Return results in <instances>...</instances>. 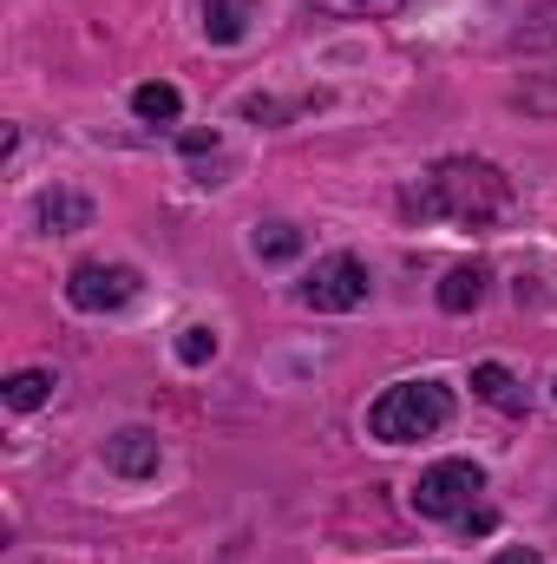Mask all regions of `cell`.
I'll return each mask as SVG.
<instances>
[{
    "mask_svg": "<svg viewBox=\"0 0 557 564\" xmlns=\"http://www.w3.org/2000/svg\"><path fill=\"white\" fill-rule=\"evenodd\" d=\"M401 210L419 217V224L485 230V224H499L512 210V177L499 164H485V158H439L401 191Z\"/></svg>",
    "mask_w": 557,
    "mask_h": 564,
    "instance_id": "1",
    "label": "cell"
},
{
    "mask_svg": "<svg viewBox=\"0 0 557 564\" xmlns=\"http://www.w3.org/2000/svg\"><path fill=\"white\" fill-rule=\"evenodd\" d=\"M446 421H452V394H446L439 381H394V388L368 408V433H374L381 446L433 440Z\"/></svg>",
    "mask_w": 557,
    "mask_h": 564,
    "instance_id": "2",
    "label": "cell"
},
{
    "mask_svg": "<svg viewBox=\"0 0 557 564\" xmlns=\"http://www.w3.org/2000/svg\"><path fill=\"white\" fill-rule=\"evenodd\" d=\"M479 492H485V473H479L472 459H439V466H426V473H419L414 512H419V519H466Z\"/></svg>",
    "mask_w": 557,
    "mask_h": 564,
    "instance_id": "3",
    "label": "cell"
},
{
    "mask_svg": "<svg viewBox=\"0 0 557 564\" xmlns=\"http://www.w3.org/2000/svg\"><path fill=\"white\" fill-rule=\"evenodd\" d=\"M302 302H308L315 315H348V308H361V302H368V263L348 257V250L321 257V263L302 276Z\"/></svg>",
    "mask_w": 557,
    "mask_h": 564,
    "instance_id": "4",
    "label": "cell"
},
{
    "mask_svg": "<svg viewBox=\"0 0 557 564\" xmlns=\"http://www.w3.org/2000/svg\"><path fill=\"white\" fill-rule=\"evenodd\" d=\"M139 295V270L132 263H79L66 276V302L79 315H106V308H125Z\"/></svg>",
    "mask_w": 557,
    "mask_h": 564,
    "instance_id": "5",
    "label": "cell"
},
{
    "mask_svg": "<svg viewBox=\"0 0 557 564\" xmlns=\"http://www.w3.org/2000/svg\"><path fill=\"white\" fill-rule=\"evenodd\" d=\"M157 459H164V446H157V433H144V426H125V433L106 440V466H112L119 479H151Z\"/></svg>",
    "mask_w": 557,
    "mask_h": 564,
    "instance_id": "6",
    "label": "cell"
},
{
    "mask_svg": "<svg viewBox=\"0 0 557 564\" xmlns=\"http://www.w3.org/2000/svg\"><path fill=\"white\" fill-rule=\"evenodd\" d=\"M33 217H40V230H53V237L86 230V224H92V197H86V191H73V184H53V191H40Z\"/></svg>",
    "mask_w": 557,
    "mask_h": 564,
    "instance_id": "7",
    "label": "cell"
},
{
    "mask_svg": "<svg viewBox=\"0 0 557 564\" xmlns=\"http://www.w3.org/2000/svg\"><path fill=\"white\" fill-rule=\"evenodd\" d=\"M197 13H204V40L210 46H237L250 33V20H256V0H204Z\"/></svg>",
    "mask_w": 557,
    "mask_h": 564,
    "instance_id": "8",
    "label": "cell"
},
{
    "mask_svg": "<svg viewBox=\"0 0 557 564\" xmlns=\"http://www.w3.org/2000/svg\"><path fill=\"white\" fill-rule=\"evenodd\" d=\"M472 394H479L485 408H499V414H525V388H518V375L499 368V361H479V368H472Z\"/></svg>",
    "mask_w": 557,
    "mask_h": 564,
    "instance_id": "9",
    "label": "cell"
},
{
    "mask_svg": "<svg viewBox=\"0 0 557 564\" xmlns=\"http://www.w3.org/2000/svg\"><path fill=\"white\" fill-rule=\"evenodd\" d=\"M485 263H459V270H446V282H439V308L446 315H466V308H479L485 302Z\"/></svg>",
    "mask_w": 557,
    "mask_h": 564,
    "instance_id": "10",
    "label": "cell"
},
{
    "mask_svg": "<svg viewBox=\"0 0 557 564\" xmlns=\"http://www.w3.org/2000/svg\"><path fill=\"white\" fill-rule=\"evenodd\" d=\"M505 46H512V53H557V0H538V7L512 26Z\"/></svg>",
    "mask_w": 557,
    "mask_h": 564,
    "instance_id": "11",
    "label": "cell"
},
{
    "mask_svg": "<svg viewBox=\"0 0 557 564\" xmlns=\"http://www.w3.org/2000/svg\"><path fill=\"white\" fill-rule=\"evenodd\" d=\"M53 388H59V381H53L46 368H20V375H7V408H13V414H33V408L53 401Z\"/></svg>",
    "mask_w": 557,
    "mask_h": 564,
    "instance_id": "12",
    "label": "cell"
},
{
    "mask_svg": "<svg viewBox=\"0 0 557 564\" xmlns=\"http://www.w3.org/2000/svg\"><path fill=\"white\" fill-rule=\"evenodd\" d=\"M132 112H139L144 126H171V119L184 112V99H177V86H164V79H144L139 93H132Z\"/></svg>",
    "mask_w": 557,
    "mask_h": 564,
    "instance_id": "13",
    "label": "cell"
},
{
    "mask_svg": "<svg viewBox=\"0 0 557 564\" xmlns=\"http://www.w3.org/2000/svg\"><path fill=\"white\" fill-rule=\"evenodd\" d=\"M315 13H335V20H387V13H401L407 0H308Z\"/></svg>",
    "mask_w": 557,
    "mask_h": 564,
    "instance_id": "14",
    "label": "cell"
},
{
    "mask_svg": "<svg viewBox=\"0 0 557 564\" xmlns=\"http://www.w3.org/2000/svg\"><path fill=\"white\" fill-rule=\"evenodd\" d=\"M295 250H302V230H295V224H270V230H256V257H263V263H288Z\"/></svg>",
    "mask_w": 557,
    "mask_h": 564,
    "instance_id": "15",
    "label": "cell"
},
{
    "mask_svg": "<svg viewBox=\"0 0 557 564\" xmlns=\"http://www.w3.org/2000/svg\"><path fill=\"white\" fill-rule=\"evenodd\" d=\"M518 106H525V112H538V119H557V73L525 79V86H518Z\"/></svg>",
    "mask_w": 557,
    "mask_h": 564,
    "instance_id": "16",
    "label": "cell"
},
{
    "mask_svg": "<svg viewBox=\"0 0 557 564\" xmlns=\"http://www.w3.org/2000/svg\"><path fill=\"white\" fill-rule=\"evenodd\" d=\"M177 361H184V368H204V361H217V335H210L204 322H197V328H184V335H177Z\"/></svg>",
    "mask_w": 557,
    "mask_h": 564,
    "instance_id": "17",
    "label": "cell"
},
{
    "mask_svg": "<svg viewBox=\"0 0 557 564\" xmlns=\"http://www.w3.org/2000/svg\"><path fill=\"white\" fill-rule=\"evenodd\" d=\"M184 158H217V132H184Z\"/></svg>",
    "mask_w": 557,
    "mask_h": 564,
    "instance_id": "18",
    "label": "cell"
},
{
    "mask_svg": "<svg viewBox=\"0 0 557 564\" xmlns=\"http://www.w3.org/2000/svg\"><path fill=\"white\" fill-rule=\"evenodd\" d=\"M492 564H538V552H499Z\"/></svg>",
    "mask_w": 557,
    "mask_h": 564,
    "instance_id": "19",
    "label": "cell"
},
{
    "mask_svg": "<svg viewBox=\"0 0 557 564\" xmlns=\"http://www.w3.org/2000/svg\"><path fill=\"white\" fill-rule=\"evenodd\" d=\"M551 394H557V381H551Z\"/></svg>",
    "mask_w": 557,
    "mask_h": 564,
    "instance_id": "20",
    "label": "cell"
}]
</instances>
